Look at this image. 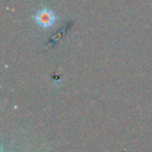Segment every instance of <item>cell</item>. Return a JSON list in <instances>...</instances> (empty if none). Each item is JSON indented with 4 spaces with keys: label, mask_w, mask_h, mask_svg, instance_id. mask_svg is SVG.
<instances>
[{
    "label": "cell",
    "mask_w": 152,
    "mask_h": 152,
    "mask_svg": "<svg viewBox=\"0 0 152 152\" xmlns=\"http://www.w3.org/2000/svg\"><path fill=\"white\" fill-rule=\"evenodd\" d=\"M34 21L37 22L39 26L43 28H49L53 26V24L56 21V16L54 15L52 11L48 9H43L39 11L34 17Z\"/></svg>",
    "instance_id": "1"
}]
</instances>
